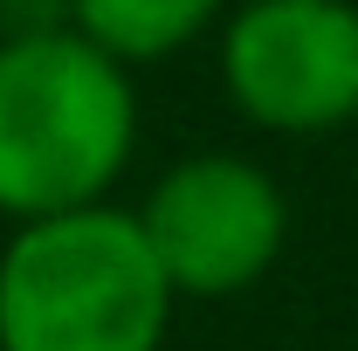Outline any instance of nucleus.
Listing matches in <instances>:
<instances>
[{
	"label": "nucleus",
	"instance_id": "nucleus-1",
	"mask_svg": "<svg viewBox=\"0 0 358 351\" xmlns=\"http://www.w3.org/2000/svg\"><path fill=\"white\" fill-rule=\"evenodd\" d=\"M138 152V83L62 28L0 35V220L103 207Z\"/></svg>",
	"mask_w": 358,
	"mask_h": 351
},
{
	"label": "nucleus",
	"instance_id": "nucleus-2",
	"mask_svg": "<svg viewBox=\"0 0 358 351\" xmlns=\"http://www.w3.org/2000/svg\"><path fill=\"white\" fill-rule=\"evenodd\" d=\"M173 282L131 207L21 220L0 248V351H159Z\"/></svg>",
	"mask_w": 358,
	"mask_h": 351
},
{
	"label": "nucleus",
	"instance_id": "nucleus-3",
	"mask_svg": "<svg viewBox=\"0 0 358 351\" xmlns=\"http://www.w3.org/2000/svg\"><path fill=\"white\" fill-rule=\"evenodd\" d=\"M131 214L179 303H227L255 289L289 241V200L275 173L241 152L173 159Z\"/></svg>",
	"mask_w": 358,
	"mask_h": 351
},
{
	"label": "nucleus",
	"instance_id": "nucleus-4",
	"mask_svg": "<svg viewBox=\"0 0 358 351\" xmlns=\"http://www.w3.org/2000/svg\"><path fill=\"white\" fill-rule=\"evenodd\" d=\"M221 89L268 138L358 124V0H241L221 21Z\"/></svg>",
	"mask_w": 358,
	"mask_h": 351
},
{
	"label": "nucleus",
	"instance_id": "nucleus-5",
	"mask_svg": "<svg viewBox=\"0 0 358 351\" xmlns=\"http://www.w3.org/2000/svg\"><path fill=\"white\" fill-rule=\"evenodd\" d=\"M221 14L227 0H62V21L124 69L193 48L207 28H221Z\"/></svg>",
	"mask_w": 358,
	"mask_h": 351
}]
</instances>
